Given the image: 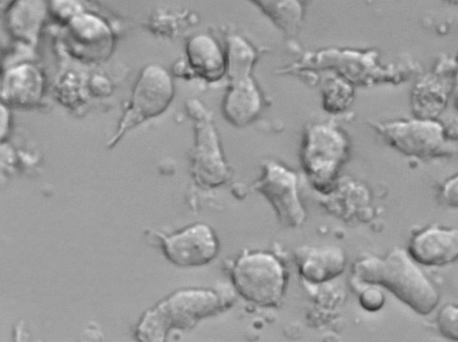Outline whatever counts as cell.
<instances>
[{
  "instance_id": "cell-6",
  "label": "cell",
  "mask_w": 458,
  "mask_h": 342,
  "mask_svg": "<svg viewBox=\"0 0 458 342\" xmlns=\"http://www.w3.org/2000/svg\"><path fill=\"white\" fill-rule=\"evenodd\" d=\"M348 142L338 128L315 124L307 129L302 150V166L312 179L329 183L345 160Z\"/></svg>"
},
{
  "instance_id": "cell-4",
  "label": "cell",
  "mask_w": 458,
  "mask_h": 342,
  "mask_svg": "<svg viewBox=\"0 0 458 342\" xmlns=\"http://www.w3.org/2000/svg\"><path fill=\"white\" fill-rule=\"evenodd\" d=\"M173 96L174 84L167 71L159 64L144 67L135 83L129 105L107 146H114L127 130L165 112Z\"/></svg>"
},
{
  "instance_id": "cell-10",
  "label": "cell",
  "mask_w": 458,
  "mask_h": 342,
  "mask_svg": "<svg viewBox=\"0 0 458 342\" xmlns=\"http://www.w3.org/2000/svg\"><path fill=\"white\" fill-rule=\"evenodd\" d=\"M262 108V96L250 76L230 79L222 103L225 119L232 125L243 127L259 116Z\"/></svg>"
},
{
  "instance_id": "cell-13",
  "label": "cell",
  "mask_w": 458,
  "mask_h": 342,
  "mask_svg": "<svg viewBox=\"0 0 458 342\" xmlns=\"http://www.w3.org/2000/svg\"><path fill=\"white\" fill-rule=\"evenodd\" d=\"M44 80L40 71L31 64H21L7 71L2 79L3 102L28 107L42 96Z\"/></svg>"
},
{
  "instance_id": "cell-21",
  "label": "cell",
  "mask_w": 458,
  "mask_h": 342,
  "mask_svg": "<svg viewBox=\"0 0 458 342\" xmlns=\"http://www.w3.org/2000/svg\"><path fill=\"white\" fill-rule=\"evenodd\" d=\"M360 302L364 309L377 311L384 304L385 296L378 288L370 287L361 293Z\"/></svg>"
},
{
  "instance_id": "cell-15",
  "label": "cell",
  "mask_w": 458,
  "mask_h": 342,
  "mask_svg": "<svg viewBox=\"0 0 458 342\" xmlns=\"http://www.w3.org/2000/svg\"><path fill=\"white\" fill-rule=\"evenodd\" d=\"M284 33L294 35L303 19L300 0H250Z\"/></svg>"
},
{
  "instance_id": "cell-1",
  "label": "cell",
  "mask_w": 458,
  "mask_h": 342,
  "mask_svg": "<svg viewBox=\"0 0 458 342\" xmlns=\"http://www.w3.org/2000/svg\"><path fill=\"white\" fill-rule=\"evenodd\" d=\"M353 269L361 281L386 288L420 314L431 313L437 304V290L403 250H394L384 259H363Z\"/></svg>"
},
{
  "instance_id": "cell-7",
  "label": "cell",
  "mask_w": 458,
  "mask_h": 342,
  "mask_svg": "<svg viewBox=\"0 0 458 342\" xmlns=\"http://www.w3.org/2000/svg\"><path fill=\"white\" fill-rule=\"evenodd\" d=\"M297 175L274 162L265 161L261 177L254 183V189L271 204L280 222L297 227L305 219V211L298 196Z\"/></svg>"
},
{
  "instance_id": "cell-11",
  "label": "cell",
  "mask_w": 458,
  "mask_h": 342,
  "mask_svg": "<svg viewBox=\"0 0 458 342\" xmlns=\"http://www.w3.org/2000/svg\"><path fill=\"white\" fill-rule=\"evenodd\" d=\"M409 253L424 265H443L458 258V229H428L411 240Z\"/></svg>"
},
{
  "instance_id": "cell-22",
  "label": "cell",
  "mask_w": 458,
  "mask_h": 342,
  "mask_svg": "<svg viewBox=\"0 0 458 342\" xmlns=\"http://www.w3.org/2000/svg\"><path fill=\"white\" fill-rule=\"evenodd\" d=\"M51 7L59 16L68 18L69 21L83 12L78 0H52Z\"/></svg>"
},
{
  "instance_id": "cell-23",
  "label": "cell",
  "mask_w": 458,
  "mask_h": 342,
  "mask_svg": "<svg viewBox=\"0 0 458 342\" xmlns=\"http://www.w3.org/2000/svg\"><path fill=\"white\" fill-rule=\"evenodd\" d=\"M443 196L447 204L458 207V175L445 184Z\"/></svg>"
},
{
  "instance_id": "cell-19",
  "label": "cell",
  "mask_w": 458,
  "mask_h": 342,
  "mask_svg": "<svg viewBox=\"0 0 458 342\" xmlns=\"http://www.w3.org/2000/svg\"><path fill=\"white\" fill-rule=\"evenodd\" d=\"M352 89L347 81L340 78L328 82L324 90L325 109L331 112L342 111L352 101Z\"/></svg>"
},
{
  "instance_id": "cell-20",
  "label": "cell",
  "mask_w": 458,
  "mask_h": 342,
  "mask_svg": "<svg viewBox=\"0 0 458 342\" xmlns=\"http://www.w3.org/2000/svg\"><path fill=\"white\" fill-rule=\"evenodd\" d=\"M437 326L446 338L458 340V307L447 305L437 316Z\"/></svg>"
},
{
  "instance_id": "cell-14",
  "label": "cell",
  "mask_w": 458,
  "mask_h": 342,
  "mask_svg": "<svg viewBox=\"0 0 458 342\" xmlns=\"http://www.w3.org/2000/svg\"><path fill=\"white\" fill-rule=\"evenodd\" d=\"M186 54L192 71L208 81H217L226 73L225 52L209 35L198 34L191 38Z\"/></svg>"
},
{
  "instance_id": "cell-24",
  "label": "cell",
  "mask_w": 458,
  "mask_h": 342,
  "mask_svg": "<svg viewBox=\"0 0 458 342\" xmlns=\"http://www.w3.org/2000/svg\"><path fill=\"white\" fill-rule=\"evenodd\" d=\"M1 112H0V114H1V119H0V121H1V138L2 139L4 138V135L7 133L8 129H9V125H10V113H9V110L7 108V106H5L4 104V103L1 104Z\"/></svg>"
},
{
  "instance_id": "cell-26",
  "label": "cell",
  "mask_w": 458,
  "mask_h": 342,
  "mask_svg": "<svg viewBox=\"0 0 458 342\" xmlns=\"http://www.w3.org/2000/svg\"><path fill=\"white\" fill-rule=\"evenodd\" d=\"M457 71H458V70H457ZM457 77H458V72H457Z\"/></svg>"
},
{
  "instance_id": "cell-16",
  "label": "cell",
  "mask_w": 458,
  "mask_h": 342,
  "mask_svg": "<svg viewBox=\"0 0 458 342\" xmlns=\"http://www.w3.org/2000/svg\"><path fill=\"white\" fill-rule=\"evenodd\" d=\"M44 0H18L5 13L13 32L24 37H34L47 13Z\"/></svg>"
},
{
  "instance_id": "cell-18",
  "label": "cell",
  "mask_w": 458,
  "mask_h": 342,
  "mask_svg": "<svg viewBox=\"0 0 458 342\" xmlns=\"http://www.w3.org/2000/svg\"><path fill=\"white\" fill-rule=\"evenodd\" d=\"M226 73L229 79L250 76L257 54L242 38L231 36L227 38Z\"/></svg>"
},
{
  "instance_id": "cell-25",
  "label": "cell",
  "mask_w": 458,
  "mask_h": 342,
  "mask_svg": "<svg viewBox=\"0 0 458 342\" xmlns=\"http://www.w3.org/2000/svg\"><path fill=\"white\" fill-rule=\"evenodd\" d=\"M18 0H0L2 14L5 13Z\"/></svg>"
},
{
  "instance_id": "cell-12",
  "label": "cell",
  "mask_w": 458,
  "mask_h": 342,
  "mask_svg": "<svg viewBox=\"0 0 458 342\" xmlns=\"http://www.w3.org/2000/svg\"><path fill=\"white\" fill-rule=\"evenodd\" d=\"M300 274L312 283L330 280L342 273L345 266L344 252L338 246H305L296 252Z\"/></svg>"
},
{
  "instance_id": "cell-5",
  "label": "cell",
  "mask_w": 458,
  "mask_h": 342,
  "mask_svg": "<svg viewBox=\"0 0 458 342\" xmlns=\"http://www.w3.org/2000/svg\"><path fill=\"white\" fill-rule=\"evenodd\" d=\"M187 111L195 123V146L191 154L193 177L204 187L221 186L228 179L230 171L211 115L198 100L189 101Z\"/></svg>"
},
{
  "instance_id": "cell-3",
  "label": "cell",
  "mask_w": 458,
  "mask_h": 342,
  "mask_svg": "<svg viewBox=\"0 0 458 342\" xmlns=\"http://www.w3.org/2000/svg\"><path fill=\"white\" fill-rule=\"evenodd\" d=\"M232 282L248 302L262 307H275L281 301L286 285L282 263L266 252H247L234 263Z\"/></svg>"
},
{
  "instance_id": "cell-9",
  "label": "cell",
  "mask_w": 458,
  "mask_h": 342,
  "mask_svg": "<svg viewBox=\"0 0 458 342\" xmlns=\"http://www.w3.org/2000/svg\"><path fill=\"white\" fill-rule=\"evenodd\" d=\"M161 240L165 257L180 267L209 263L218 252V240L207 224L196 223L170 236L155 232Z\"/></svg>"
},
{
  "instance_id": "cell-17",
  "label": "cell",
  "mask_w": 458,
  "mask_h": 342,
  "mask_svg": "<svg viewBox=\"0 0 458 342\" xmlns=\"http://www.w3.org/2000/svg\"><path fill=\"white\" fill-rule=\"evenodd\" d=\"M445 102V88L430 78L420 81L412 93V109L420 119L431 120L443 110Z\"/></svg>"
},
{
  "instance_id": "cell-2",
  "label": "cell",
  "mask_w": 458,
  "mask_h": 342,
  "mask_svg": "<svg viewBox=\"0 0 458 342\" xmlns=\"http://www.w3.org/2000/svg\"><path fill=\"white\" fill-rule=\"evenodd\" d=\"M218 296L211 290L191 288L177 291L148 311L137 329L141 341H163L171 329H188L220 308Z\"/></svg>"
},
{
  "instance_id": "cell-8",
  "label": "cell",
  "mask_w": 458,
  "mask_h": 342,
  "mask_svg": "<svg viewBox=\"0 0 458 342\" xmlns=\"http://www.w3.org/2000/svg\"><path fill=\"white\" fill-rule=\"evenodd\" d=\"M375 127L391 146L405 154L426 158L443 151L444 129L432 120L393 121Z\"/></svg>"
}]
</instances>
